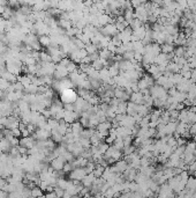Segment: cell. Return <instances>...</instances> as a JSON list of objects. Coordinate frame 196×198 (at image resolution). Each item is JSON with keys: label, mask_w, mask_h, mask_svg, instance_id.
I'll list each match as a JSON object with an SVG mask.
<instances>
[{"label": "cell", "mask_w": 196, "mask_h": 198, "mask_svg": "<svg viewBox=\"0 0 196 198\" xmlns=\"http://www.w3.org/2000/svg\"><path fill=\"white\" fill-rule=\"evenodd\" d=\"M60 100L64 104H74L77 100V93L74 89H65L60 93Z\"/></svg>", "instance_id": "1"}, {"label": "cell", "mask_w": 196, "mask_h": 198, "mask_svg": "<svg viewBox=\"0 0 196 198\" xmlns=\"http://www.w3.org/2000/svg\"><path fill=\"white\" fill-rule=\"evenodd\" d=\"M88 175L85 168H75L73 169L69 174V180L76 181V182H81V181Z\"/></svg>", "instance_id": "2"}, {"label": "cell", "mask_w": 196, "mask_h": 198, "mask_svg": "<svg viewBox=\"0 0 196 198\" xmlns=\"http://www.w3.org/2000/svg\"><path fill=\"white\" fill-rule=\"evenodd\" d=\"M68 71L66 68L65 66H62L61 64H57L56 65V71L53 73V79L54 80H61V79H65V78H68Z\"/></svg>", "instance_id": "3"}, {"label": "cell", "mask_w": 196, "mask_h": 198, "mask_svg": "<svg viewBox=\"0 0 196 198\" xmlns=\"http://www.w3.org/2000/svg\"><path fill=\"white\" fill-rule=\"evenodd\" d=\"M65 163H66L65 161H62L60 158H57L50 162V166H51V168H52L54 172H61V170L64 169Z\"/></svg>", "instance_id": "4"}, {"label": "cell", "mask_w": 196, "mask_h": 198, "mask_svg": "<svg viewBox=\"0 0 196 198\" xmlns=\"http://www.w3.org/2000/svg\"><path fill=\"white\" fill-rule=\"evenodd\" d=\"M96 180L97 178L94 176V174H88V175L85 176L82 181H81V183H82V185L84 187V188H88V189L90 190Z\"/></svg>", "instance_id": "5"}, {"label": "cell", "mask_w": 196, "mask_h": 198, "mask_svg": "<svg viewBox=\"0 0 196 198\" xmlns=\"http://www.w3.org/2000/svg\"><path fill=\"white\" fill-rule=\"evenodd\" d=\"M131 102L135 103V104H144V96L142 95L141 92H134L131 94V97H129Z\"/></svg>", "instance_id": "6"}, {"label": "cell", "mask_w": 196, "mask_h": 198, "mask_svg": "<svg viewBox=\"0 0 196 198\" xmlns=\"http://www.w3.org/2000/svg\"><path fill=\"white\" fill-rule=\"evenodd\" d=\"M70 130H72V133H73V134L80 137L81 133H82V131L84 130V128H83L82 124L80 123L78 121H76V122H74L73 124H70Z\"/></svg>", "instance_id": "7"}, {"label": "cell", "mask_w": 196, "mask_h": 198, "mask_svg": "<svg viewBox=\"0 0 196 198\" xmlns=\"http://www.w3.org/2000/svg\"><path fill=\"white\" fill-rule=\"evenodd\" d=\"M12 144H10V141L8 139H6V138H2L1 140H0V150L2 151V153H9V151L12 150Z\"/></svg>", "instance_id": "8"}, {"label": "cell", "mask_w": 196, "mask_h": 198, "mask_svg": "<svg viewBox=\"0 0 196 198\" xmlns=\"http://www.w3.org/2000/svg\"><path fill=\"white\" fill-rule=\"evenodd\" d=\"M38 41H39V44H40V46H45V48H48V46H50V44H51V37H50L48 35L40 36V37H38Z\"/></svg>", "instance_id": "9"}, {"label": "cell", "mask_w": 196, "mask_h": 198, "mask_svg": "<svg viewBox=\"0 0 196 198\" xmlns=\"http://www.w3.org/2000/svg\"><path fill=\"white\" fill-rule=\"evenodd\" d=\"M161 53H165V55H170L174 51V46L173 45H171V44H161Z\"/></svg>", "instance_id": "10"}, {"label": "cell", "mask_w": 196, "mask_h": 198, "mask_svg": "<svg viewBox=\"0 0 196 198\" xmlns=\"http://www.w3.org/2000/svg\"><path fill=\"white\" fill-rule=\"evenodd\" d=\"M43 192H44V191L40 189V187H39V185H35V187L31 189V197H32V198L42 197V196H44Z\"/></svg>", "instance_id": "11"}, {"label": "cell", "mask_w": 196, "mask_h": 198, "mask_svg": "<svg viewBox=\"0 0 196 198\" xmlns=\"http://www.w3.org/2000/svg\"><path fill=\"white\" fill-rule=\"evenodd\" d=\"M175 57H185L186 56V48L185 46H177L174 48V51H173Z\"/></svg>", "instance_id": "12"}, {"label": "cell", "mask_w": 196, "mask_h": 198, "mask_svg": "<svg viewBox=\"0 0 196 198\" xmlns=\"http://www.w3.org/2000/svg\"><path fill=\"white\" fill-rule=\"evenodd\" d=\"M7 188H8V181L5 177H0V190H4L7 192Z\"/></svg>", "instance_id": "13"}, {"label": "cell", "mask_w": 196, "mask_h": 198, "mask_svg": "<svg viewBox=\"0 0 196 198\" xmlns=\"http://www.w3.org/2000/svg\"><path fill=\"white\" fill-rule=\"evenodd\" d=\"M13 86H14V90H15V92H23L24 93V86H23L20 81H16L15 84H13Z\"/></svg>", "instance_id": "14"}, {"label": "cell", "mask_w": 196, "mask_h": 198, "mask_svg": "<svg viewBox=\"0 0 196 198\" xmlns=\"http://www.w3.org/2000/svg\"><path fill=\"white\" fill-rule=\"evenodd\" d=\"M54 194L57 195L58 198H62L64 197V195H65V190H62V189H60V188L56 187V188H54Z\"/></svg>", "instance_id": "15"}, {"label": "cell", "mask_w": 196, "mask_h": 198, "mask_svg": "<svg viewBox=\"0 0 196 198\" xmlns=\"http://www.w3.org/2000/svg\"><path fill=\"white\" fill-rule=\"evenodd\" d=\"M8 198H22V195H21V192L14 191V192H9Z\"/></svg>", "instance_id": "16"}, {"label": "cell", "mask_w": 196, "mask_h": 198, "mask_svg": "<svg viewBox=\"0 0 196 198\" xmlns=\"http://www.w3.org/2000/svg\"><path fill=\"white\" fill-rule=\"evenodd\" d=\"M12 133H13V136L15 137V138H19V137L21 136V131H20L19 129H14V130H12Z\"/></svg>", "instance_id": "17"}, {"label": "cell", "mask_w": 196, "mask_h": 198, "mask_svg": "<svg viewBox=\"0 0 196 198\" xmlns=\"http://www.w3.org/2000/svg\"><path fill=\"white\" fill-rule=\"evenodd\" d=\"M44 197L45 198H58L57 195L54 194V191H53V192H46V194L44 195Z\"/></svg>", "instance_id": "18"}, {"label": "cell", "mask_w": 196, "mask_h": 198, "mask_svg": "<svg viewBox=\"0 0 196 198\" xmlns=\"http://www.w3.org/2000/svg\"><path fill=\"white\" fill-rule=\"evenodd\" d=\"M190 79H192L194 82H196V68L195 70H192V77H190Z\"/></svg>", "instance_id": "19"}, {"label": "cell", "mask_w": 196, "mask_h": 198, "mask_svg": "<svg viewBox=\"0 0 196 198\" xmlns=\"http://www.w3.org/2000/svg\"><path fill=\"white\" fill-rule=\"evenodd\" d=\"M1 154H2V151H1V150H0V155H1Z\"/></svg>", "instance_id": "20"}]
</instances>
